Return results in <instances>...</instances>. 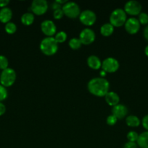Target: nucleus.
Segmentation results:
<instances>
[{
    "label": "nucleus",
    "mask_w": 148,
    "mask_h": 148,
    "mask_svg": "<svg viewBox=\"0 0 148 148\" xmlns=\"http://www.w3.org/2000/svg\"><path fill=\"white\" fill-rule=\"evenodd\" d=\"M95 38L96 35L94 30L88 28V27L81 30L79 34V39L83 45L88 46V45L91 44L92 43H94Z\"/></svg>",
    "instance_id": "11"
},
{
    "label": "nucleus",
    "mask_w": 148,
    "mask_h": 148,
    "mask_svg": "<svg viewBox=\"0 0 148 148\" xmlns=\"http://www.w3.org/2000/svg\"><path fill=\"white\" fill-rule=\"evenodd\" d=\"M104 100L109 106L113 107L119 104L120 97L116 92H113V91H109L104 96Z\"/></svg>",
    "instance_id": "14"
},
{
    "label": "nucleus",
    "mask_w": 148,
    "mask_h": 148,
    "mask_svg": "<svg viewBox=\"0 0 148 148\" xmlns=\"http://www.w3.org/2000/svg\"><path fill=\"white\" fill-rule=\"evenodd\" d=\"M12 17V11L10 8L6 7L0 10V22L6 23L10 22Z\"/></svg>",
    "instance_id": "16"
},
{
    "label": "nucleus",
    "mask_w": 148,
    "mask_h": 148,
    "mask_svg": "<svg viewBox=\"0 0 148 148\" xmlns=\"http://www.w3.org/2000/svg\"><path fill=\"white\" fill-rule=\"evenodd\" d=\"M128 142H132V143H136L139 137V134L135 131H130L126 135Z\"/></svg>",
    "instance_id": "24"
},
{
    "label": "nucleus",
    "mask_w": 148,
    "mask_h": 148,
    "mask_svg": "<svg viewBox=\"0 0 148 148\" xmlns=\"http://www.w3.org/2000/svg\"><path fill=\"white\" fill-rule=\"evenodd\" d=\"M35 20L34 14L32 12H26L21 16V18H20V20H21V23H23L24 25L26 26H30L33 23Z\"/></svg>",
    "instance_id": "19"
},
{
    "label": "nucleus",
    "mask_w": 148,
    "mask_h": 148,
    "mask_svg": "<svg viewBox=\"0 0 148 148\" xmlns=\"http://www.w3.org/2000/svg\"><path fill=\"white\" fill-rule=\"evenodd\" d=\"M39 48L46 56H53L58 51V43L54 37H46L41 41Z\"/></svg>",
    "instance_id": "2"
},
{
    "label": "nucleus",
    "mask_w": 148,
    "mask_h": 148,
    "mask_svg": "<svg viewBox=\"0 0 148 148\" xmlns=\"http://www.w3.org/2000/svg\"><path fill=\"white\" fill-rule=\"evenodd\" d=\"M41 30L46 37H54L57 32V26L52 20H45L41 24Z\"/></svg>",
    "instance_id": "10"
},
{
    "label": "nucleus",
    "mask_w": 148,
    "mask_h": 148,
    "mask_svg": "<svg viewBox=\"0 0 148 148\" xmlns=\"http://www.w3.org/2000/svg\"><path fill=\"white\" fill-rule=\"evenodd\" d=\"M126 124L129 127H137L140 125L141 121L136 116L129 115L126 118Z\"/></svg>",
    "instance_id": "20"
},
{
    "label": "nucleus",
    "mask_w": 148,
    "mask_h": 148,
    "mask_svg": "<svg viewBox=\"0 0 148 148\" xmlns=\"http://www.w3.org/2000/svg\"><path fill=\"white\" fill-rule=\"evenodd\" d=\"M67 38H68L67 33L64 31H59L58 33H56L55 36H54V38L55 39L57 43H62L65 42L67 40Z\"/></svg>",
    "instance_id": "22"
},
{
    "label": "nucleus",
    "mask_w": 148,
    "mask_h": 148,
    "mask_svg": "<svg viewBox=\"0 0 148 148\" xmlns=\"http://www.w3.org/2000/svg\"><path fill=\"white\" fill-rule=\"evenodd\" d=\"M141 122H142V126H143L144 128H145L147 131H148V114L147 115H145V116L142 118Z\"/></svg>",
    "instance_id": "30"
},
{
    "label": "nucleus",
    "mask_w": 148,
    "mask_h": 148,
    "mask_svg": "<svg viewBox=\"0 0 148 148\" xmlns=\"http://www.w3.org/2000/svg\"><path fill=\"white\" fill-rule=\"evenodd\" d=\"M123 10L126 14L132 16L139 15L142 12V4L137 1L130 0L125 4Z\"/></svg>",
    "instance_id": "9"
},
{
    "label": "nucleus",
    "mask_w": 148,
    "mask_h": 148,
    "mask_svg": "<svg viewBox=\"0 0 148 148\" xmlns=\"http://www.w3.org/2000/svg\"><path fill=\"white\" fill-rule=\"evenodd\" d=\"M143 35H144V37H145V38L148 41V25L146 26V27H145V28L144 29Z\"/></svg>",
    "instance_id": "35"
},
{
    "label": "nucleus",
    "mask_w": 148,
    "mask_h": 148,
    "mask_svg": "<svg viewBox=\"0 0 148 148\" xmlns=\"http://www.w3.org/2000/svg\"><path fill=\"white\" fill-rule=\"evenodd\" d=\"M6 112V106H4V104H3L2 103L0 102V116H2L3 114H4V113Z\"/></svg>",
    "instance_id": "32"
},
{
    "label": "nucleus",
    "mask_w": 148,
    "mask_h": 148,
    "mask_svg": "<svg viewBox=\"0 0 148 148\" xmlns=\"http://www.w3.org/2000/svg\"><path fill=\"white\" fill-rule=\"evenodd\" d=\"M64 13L63 11H62V8L58 9V10H54L53 12V17L55 20H60L63 17Z\"/></svg>",
    "instance_id": "29"
},
{
    "label": "nucleus",
    "mask_w": 148,
    "mask_h": 148,
    "mask_svg": "<svg viewBox=\"0 0 148 148\" xmlns=\"http://www.w3.org/2000/svg\"><path fill=\"white\" fill-rule=\"evenodd\" d=\"M120 67L119 62L113 57H107L102 62V69L106 73H114Z\"/></svg>",
    "instance_id": "6"
},
{
    "label": "nucleus",
    "mask_w": 148,
    "mask_h": 148,
    "mask_svg": "<svg viewBox=\"0 0 148 148\" xmlns=\"http://www.w3.org/2000/svg\"><path fill=\"white\" fill-rule=\"evenodd\" d=\"M113 32H114V27L110 23H104L100 27V33L104 37H109L113 34Z\"/></svg>",
    "instance_id": "18"
},
{
    "label": "nucleus",
    "mask_w": 148,
    "mask_h": 148,
    "mask_svg": "<svg viewBox=\"0 0 148 148\" xmlns=\"http://www.w3.org/2000/svg\"><path fill=\"white\" fill-rule=\"evenodd\" d=\"M64 15L71 19H75L79 17L81 10L77 3L74 1H68L62 7Z\"/></svg>",
    "instance_id": "5"
},
{
    "label": "nucleus",
    "mask_w": 148,
    "mask_h": 148,
    "mask_svg": "<svg viewBox=\"0 0 148 148\" xmlns=\"http://www.w3.org/2000/svg\"><path fill=\"white\" fill-rule=\"evenodd\" d=\"M136 144L140 148H148V131L139 134Z\"/></svg>",
    "instance_id": "17"
},
{
    "label": "nucleus",
    "mask_w": 148,
    "mask_h": 148,
    "mask_svg": "<svg viewBox=\"0 0 148 148\" xmlns=\"http://www.w3.org/2000/svg\"><path fill=\"white\" fill-rule=\"evenodd\" d=\"M0 75H1V73H0Z\"/></svg>",
    "instance_id": "38"
},
{
    "label": "nucleus",
    "mask_w": 148,
    "mask_h": 148,
    "mask_svg": "<svg viewBox=\"0 0 148 148\" xmlns=\"http://www.w3.org/2000/svg\"><path fill=\"white\" fill-rule=\"evenodd\" d=\"M49 5L46 0H34L30 4V10L36 15H43L47 12Z\"/></svg>",
    "instance_id": "7"
},
{
    "label": "nucleus",
    "mask_w": 148,
    "mask_h": 148,
    "mask_svg": "<svg viewBox=\"0 0 148 148\" xmlns=\"http://www.w3.org/2000/svg\"><path fill=\"white\" fill-rule=\"evenodd\" d=\"M10 3V1L9 0H0V7L1 8H4V7H6Z\"/></svg>",
    "instance_id": "33"
},
{
    "label": "nucleus",
    "mask_w": 148,
    "mask_h": 148,
    "mask_svg": "<svg viewBox=\"0 0 148 148\" xmlns=\"http://www.w3.org/2000/svg\"><path fill=\"white\" fill-rule=\"evenodd\" d=\"M140 26L141 25L139 20L135 17H130L127 19L124 25L125 30L130 35H134L137 33L140 29Z\"/></svg>",
    "instance_id": "12"
},
{
    "label": "nucleus",
    "mask_w": 148,
    "mask_h": 148,
    "mask_svg": "<svg viewBox=\"0 0 148 148\" xmlns=\"http://www.w3.org/2000/svg\"><path fill=\"white\" fill-rule=\"evenodd\" d=\"M79 20L83 25L86 26H91L97 21V14L94 12L90 10H86L81 12Z\"/></svg>",
    "instance_id": "8"
},
{
    "label": "nucleus",
    "mask_w": 148,
    "mask_h": 148,
    "mask_svg": "<svg viewBox=\"0 0 148 148\" xmlns=\"http://www.w3.org/2000/svg\"><path fill=\"white\" fill-rule=\"evenodd\" d=\"M88 90L91 95L97 97H104L110 90V83L104 77H94L87 84Z\"/></svg>",
    "instance_id": "1"
},
{
    "label": "nucleus",
    "mask_w": 148,
    "mask_h": 148,
    "mask_svg": "<svg viewBox=\"0 0 148 148\" xmlns=\"http://www.w3.org/2000/svg\"><path fill=\"white\" fill-rule=\"evenodd\" d=\"M17 30V25L12 22H9L5 25V31L8 34H14Z\"/></svg>",
    "instance_id": "23"
},
{
    "label": "nucleus",
    "mask_w": 148,
    "mask_h": 148,
    "mask_svg": "<svg viewBox=\"0 0 148 148\" xmlns=\"http://www.w3.org/2000/svg\"><path fill=\"white\" fill-rule=\"evenodd\" d=\"M70 48L73 50H78L82 46V43H81V40L78 38H72L71 39H70L69 43H68Z\"/></svg>",
    "instance_id": "21"
},
{
    "label": "nucleus",
    "mask_w": 148,
    "mask_h": 148,
    "mask_svg": "<svg viewBox=\"0 0 148 148\" xmlns=\"http://www.w3.org/2000/svg\"><path fill=\"white\" fill-rule=\"evenodd\" d=\"M127 20V14L123 9L118 8L113 10L110 16V23L113 27H121Z\"/></svg>",
    "instance_id": "3"
},
{
    "label": "nucleus",
    "mask_w": 148,
    "mask_h": 148,
    "mask_svg": "<svg viewBox=\"0 0 148 148\" xmlns=\"http://www.w3.org/2000/svg\"><path fill=\"white\" fill-rule=\"evenodd\" d=\"M87 64L89 67L94 70H97L102 67V62L98 56L95 55H91L87 58Z\"/></svg>",
    "instance_id": "15"
},
{
    "label": "nucleus",
    "mask_w": 148,
    "mask_h": 148,
    "mask_svg": "<svg viewBox=\"0 0 148 148\" xmlns=\"http://www.w3.org/2000/svg\"><path fill=\"white\" fill-rule=\"evenodd\" d=\"M112 114L118 119H123L127 116L128 108L123 104H118L112 108Z\"/></svg>",
    "instance_id": "13"
},
{
    "label": "nucleus",
    "mask_w": 148,
    "mask_h": 148,
    "mask_svg": "<svg viewBox=\"0 0 148 148\" xmlns=\"http://www.w3.org/2000/svg\"><path fill=\"white\" fill-rule=\"evenodd\" d=\"M138 20H139L140 25H148V14L146 12H141L139 14V17H138Z\"/></svg>",
    "instance_id": "25"
},
{
    "label": "nucleus",
    "mask_w": 148,
    "mask_h": 148,
    "mask_svg": "<svg viewBox=\"0 0 148 148\" xmlns=\"http://www.w3.org/2000/svg\"><path fill=\"white\" fill-rule=\"evenodd\" d=\"M105 74H106V72L103 70H102V72H100V75H101L102 77H103V76H104V75H105Z\"/></svg>",
    "instance_id": "37"
},
{
    "label": "nucleus",
    "mask_w": 148,
    "mask_h": 148,
    "mask_svg": "<svg viewBox=\"0 0 148 148\" xmlns=\"http://www.w3.org/2000/svg\"><path fill=\"white\" fill-rule=\"evenodd\" d=\"M9 61L7 58L4 55H0V69L4 70L8 68Z\"/></svg>",
    "instance_id": "26"
},
{
    "label": "nucleus",
    "mask_w": 148,
    "mask_h": 148,
    "mask_svg": "<svg viewBox=\"0 0 148 148\" xmlns=\"http://www.w3.org/2000/svg\"><path fill=\"white\" fill-rule=\"evenodd\" d=\"M17 78L15 71L12 68H7L2 70L0 75V83L5 88L10 87L15 83Z\"/></svg>",
    "instance_id": "4"
},
{
    "label": "nucleus",
    "mask_w": 148,
    "mask_h": 148,
    "mask_svg": "<svg viewBox=\"0 0 148 148\" xmlns=\"http://www.w3.org/2000/svg\"><path fill=\"white\" fill-rule=\"evenodd\" d=\"M123 148H138V145L136 143H132V142H127L124 144Z\"/></svg>",
    "instance_id": "31"
},
{
    "label": "nucleus",
    "mask_w": 148,
    "mask_h": 148,
    "mask_svg": "<svg viewBox=\"0 0 148 148\" xmlns=\"http://www.w3.org/2000/svg\"><path fill=\"white\" fill-rule=\"evenodd\" d=\"M118 121V119L116 118L115 116H113V114L111 115L108 116L106 119V123H107V125L109 126H113L117 123Z\"/></svg>",
    "instance_id": "28"
},
{
    "label": "nucleus",
    "mask_w": 148,
    "mask_h": 148,
    "mask_svg": "<svg viewBox=\"0 0 148 148\" xmlns=\"http://www.w3.org/2000/svg\"><path fill=\"white\" fill-rule=\"evenodd\" d=\"M145 55H146V56L148 57V45L146 46V47H145Z\"/></svg>",
    "instance_id": "36"
},
{
    "label": "nucleus",
    "mask_w": 148,
    "mask_h": 148,
    "mask_svg": "<svg viewBox=\"0 0 148 148\" xmlns=\"http://www.w3.org/2000/svg\"><path fill=\"white\" fill-rule=\"evenodd\" d=\"M7 95L8 93H7V88L0 84V102L4 101L7 98Z\"/></svg>",
    "instance_id": "27"
},
{
    "label": "nucleus",
    "mask_w": 148,
    "mask_h": 148,
    "mask_svg": "<svg viewBox=\"0 0 148 148\" xmlns=\"http://www.w3.org/2000/svg\"><path fill=\"white\" fill-rule=\"evenodd\" d=\"M62 7V6H61L60 4H59L58 3H57L56 1L53 2L52 4V9L53 10H58V9H61Z\"/></svg>",
    "instance_id": "34"
}]
</instances>
